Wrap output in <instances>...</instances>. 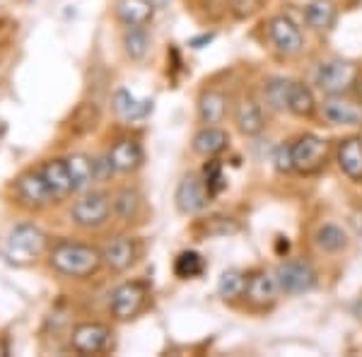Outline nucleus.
<instances>
[{
  "label": "nucleus",
  "mask_w": 362,
  "mask_h": 357,
  "mask_svg": "<svg viewBox=\"0 0 362 357\" xmlns=\"http://www.w3.org/2000/svg\"><path fill=\"white\" fill-rule=\"evenodd\" d=\"M49 266L51 271L68 280H90L104 268L102 249L85 242L61 239L49 249Z\"/></svg>",
  "instance_id": "f257e3e1"
},
{
  "label": "nucleus",
  "mask_w": 362,
  "mask_h": 357,
  "mask_svg": "<svg viewBox=\"0 0 362 357\" xmlns=\"http://www.w3.org/2000/svg\"><path fill=\"white\" fill-rule=\"evenodd\" d=\"M49 251V234L34 222H17L3 239V259L10 266H29Z\"/></svg>",
  "instance_id": "f03ea898"
},
{
  "label": "nucleus",
  "mask_w": 362,
  "mask_h": 357,
  "mask_svg": "<svg viewBox=\"0 0 362 357\" xmlns=\"http://www.w3.org/2000/svg\"><path fill=\"white\" fill-rule=\"evenodd\" d=\"M114 215L112 196L107 191L87 189L70 208V222L80 230H102Z\"/></svg>",
  "instance_id": "7ed1b4c3"
},
{
  "label": "nucleus",
  "mask_w": 362,
  "mask_h": 357,
  "mask_svg": "<svg viewBox=\"0 0 362 357\" xmlns=\"http://www.w3.org/2000/svg\"><path fill=\"white\" fill-rule=\"evenodd\" d=\"M360 80V68L353 61L343 58H331V61L319 63L314 73V83L324 95H348Z\"/></svg>",
  "instance_id": "20e7f679"
},
{
  "label": "nucleus",
  "mask_w": 362,
  "mask_h": 357,
  "mask_svg": "<svg viewBox=\"0 0 362 357\" xmlns=\"http://www.w3.org/2000/svg\"><path fill=\"white\" fill-rule=\"evenodd\" d=\"M13 191L17 198V206H22L25 210H32V213H39V210L49 208L51 203H56L54 193H51L44 174L39 172V167L25 169L22 174H17Z\"/></svg>",
  "instance_id": "39448f33"
},
{
  "label": "nucleus",
  "mask_w": 362,
  "mask_h": 357,
  "mask_svg": "<svg viewBox=\"0 0 362 357\" xmlns=\"http://www.w3.org/2000/svg\"><path fill=\"white\" fill-rule=\"evenodd\" d=\"M273 275H276L278 288L283 295H305V292L317 288L319 283V275L314 271V266L305 259H290L278 263Z\"/></svg>",
  "instance_id": "423d86ee"
},
{
  "label": "nucleus",
  "mask_w": 362,
  "mask_h": 357,
  "mask_svg": "<svg viewBox=\"0 0 362 357\" xmlns=\"http://www.w3.org/2000/svg\"><path fill=\"white\" fill-rule=\"evenodd\" d=\"M148 285L143 280H126L109 297V314L114 321H131L145 309Z\"/></svg>",
  "instance_id": "0eeeda50"
},
{
  "label": "nucleus",
  "mask_w": 362,
  "mask_h": 357,
  "mask_svg": "<svg viewBox=\"0 0 362 357\" xmlns=\"http://www.w3.org/2000/svg\"><path fill=\"white\" fill-rule=\"evenodd\" d=\"M329 160V143L317 133H305L293 140V167L300 174H314L326 167Z\"/></svg>",
  "instance_id": "6e6552de"
},
{
  "label": "nucleus",
  "mask_w": 362,
  "mask_h": 357,
  "mask_svg": "<svg viewBox=\"0 0 362 357\" xmlns=\"http://www.w3.org/2000/svg\"><path fill=\"white\" fill-rule=\"evenodd\" d=\"M112 329L99 321H83L70 331V348L78 355H99L109 348Z\"/></svg>",
  "instance_id": "1a4fd4ad"
},
{
  "label": "nucleus",
  "mask_w": 362,
  "mask_h": 357,
  "mask_svg": "<svg viewBox=\"0 0 362 357\" xmlns=\"http://www.w3.org/2000/svg\"><path fill=\"white\" fill-rule=\"evenodd\" d=\"M143 247L136 237H114L102 247L104 266L112 273H126L138 263Z\"/></svg>",
  "instance_id": "9d476101"
},
{
  "label": "nucleus",
  "mask_w": 362,
  "mask_h": 357,
  "mask_svg": "<svg viewBox=\"0 0 362 357\" xmlns=\"http://www.w3.org/2000/svg\"><path fill=\"white\" fill-rule=\"evenodd\" d=\"M268 37H271L273 46L280 56L293 58L302 54L305 49V37H302V29L290 20L288 15H276L268 22Z\"/></svg>",
  "instance_id": "9b49d317"
},
{
  "label": "nucleus",
  "mask_w": 362,
  "mask_h": 357,
  "mask_svg": "<svg viewBox=\"0 0 362 357\" xmlns=\"http://www.w3.org/2000/svg\"><path fill=\"white\" fill-rule=\"evenodd\" d=\"M174 203L181 215H198L208 208L210 193L198 174H184L174 191Z\"/></svg>",
  "instance_id": "f8f14e48"
},
{
  "label": "nucleus",
  "mask_w": 362,
  "mask_h": 357,
  "mask_svg": "<svg viewBox=\"0 0 362 357\" xmlns=\"http://www.w3.org/2000/svg\"><path fill=\"white\" fill-rule=\"evenodd\" d=\"M321 119L329 126H360L362 124V104L348 95H326L319 104Z\"/></svg>",
  "instance_id": "ddd939ff"
},
{
  "label": "nucleus",
  "mask_w": 362,
  "mask_h": 357,
  "mask_svg": "<svg viewBox=\"0 0 362 357\" xmlns=\"http://www.w3.org/2000/svg\"><path fill=\"white\" fill-rule=\"evenodd\" d=\"M280 288L278 280L273 273L268 271H251L247 278V290H244V300H247L251 307H271L273 302L278 300Z\"/></svg>",
  "instance_id": "4468645a"
},
{
  "label": "nucleus",
  "mask_w": 362,
  "mask_h": 357,
  "mask_svg": "<svg viewBox=\"0 0 362 357\" xmlns=\"http://www.w3.org/2000/svg\"><path fill=\"white\" fill-rule=\"evenodd\" d=\"M116 174H133L145 165V150L138 138H119L109 150Z\"/></svg>",
  "instance_id": "2eb2a0df"
},
{
  "label": "nucleus",
  "mask_w": 362,
  "mask_h": 357,
  "mask_svg": "<svg viewBox=\"0 0 362 357\" xmlns=\"http://www.w3.org/2000/svg\"><path fill=\"white\" fill-rule=\"evenodd\" d=\"M112 107L121 121H126V124H138V121H145L153 114V99H138V97H133L126 87H119L112 97Z\"/></svg>",
  "instance_id": "dca6fc26"
},
{
  "label": "nucleus",
  "mask_w": 362,
  "mask_h": 357,
  "mask_svg": "<svg viewBox=\"0 0 362 357\" xmlns=\"http://www.w3.org/2000/svg\"><path fill=\"white\" fill-rule=\"evenodd\" d=\"M235 124L237 131L247 138H256L264 133L266 128V116L261 104L254 97H242L235 107Z\"/></svg>",
  "instance_id": "f3484780"
},
{
  "label": "nucleus",
  "mask_w": 362,
  "mask_h": 357,
  "mask_svg": "<svg viewBox=\"0 0 362 357\" xmlns=\"http://www.w3.org/2000/svg\"><path fill=\"white\" fill-rule=\"evenodd\" d=\"M39 172L44 174L46 184H49L51 193H54L56 203L66 201L75 193L73 189V181H70V174H68V165H66V157H54V160H46Z\"/></svg>",
  "instance_id": "a211bd4d"
},
{
  "label": "nucleus",
  "mask_w": 362,
  "mask_h": 357,
  "mask_svg": "<svg viewBox=\"0 0 362 357\" xmlns=\"http://www.w3.org/2000/svg\"><path fill=\"white\" fill-rule=\"evenodd\" d=\"M338 169L350 181H362V140L360 136H348L336 145Z\"/></svg>",
  "instance_id": "6ab92c4d"
},
{
  "label": "nucleus",
  "mask_w": 362,
  "mask_h": 357,
  "mask_svg": "<svg viewBox=\"0 0 362 357\" xmlns=\"http://www.w3.org/2000/svg\"><path fill=\"white\" fill-rule=\"evenodd\" d=\"M153 0H116L114 15L126 27H148L155 17Z\"/></svg>",
  "instance_id": "aec40b11"
},
{
  "label": "nucleus",
  "mask_w": 362,
  "mask_h": 357,
  "mask_svg": "<svg viewBox=\"0 0 362 357\" xmlns=\"http://www.w3.org/2000/svg\"><path fill=\"white\" fill-rule=\"evenodd\" d=\"M191 148H194L196 155L206 157V160L218 157L230 148V133L220 126H203L191 140Z\"/></svg>",
  "instance_id": "412c9836"
},
{
  "label": "nucleus",
  "mask_w": 362,
  "mask_h": 357,
  "mask_svg": "<svg viewBox=\"0 0 362 357\" xmlns=\"http://www.w3.org/2000/svg\"><path fill=\"white\" fill-rule=\"evenodd\" d=\"M227 116V95L223 90H203L198 97V119L203 126H220Z\"/></svg>",
  "instance_id": "4be33fe9"
},
{
  "label": "nucleus",
  "mask_w": 362,
  "mask_h": 357,
  "mask_svg": "<svg viewBox=\"0 0 362 357\" xmlns=\"http://www.w3.org/2000/svg\"><path fill=\"white\" fill-rule=\"evenodd\" d=\"M68 174L73 181L75 193H83L87 189H92V184H97L95 179V157L85 155V152H73L66 157Z\"/></svg>",
  "instance_id": "5701e85b"
},
{
  "label": "nucleus",
  "mask_w": 362,
  "mask_h": 357,
  "mask_svg": "<svg viewBox=\"0 0 362 357\" xmlns=\"http://www.w3.org/2000/svg\"><path fill=\"white\" fill-rule=\"evenodd\" d=\"M112 206H114V215L121 222H136L143 215L145 198L133 186H124V189H119L112 196Z\"/></svg>",
  "instance_id": "b1692460"
},
{
  "label": "nucleus",
  "mask_w": 362,
  "mask_h": 357,
  "mask_svg": "<svg viewBox=\"0 0 362 357\" xmlns=\"http://www.w3.org/2000/svg\"><path fill=\"white\" fill-rule=\"evenodd\" d=\"M285 109L290 111L297 119H309L314 116V111L319 109L317 99H314V92L309 90V85H305L302 80H290L288 85V104Z\"/></svg>",
  "instance_id": "393cba45"
},
{
  "label": "nucleus",
  "mask_w": 362,
  "mask_h": 357,
  "mask_svg": "<svg viewBox=\"0 0 362 357\" xmlns=\"http://www.w3.org/2000/svg\"><path fill=\"white\" fill-rule=\"evenodd\" d=\"M305 22L314 32H331L338 22V8L334 0H312L305 8Z\"/></svg>",
  "instance_id": "a878e982"
},
{
  "label": "nucleus",
  "mask_w": 362,
  "mask_h": 357,
  "mask_svg": "<svg viewBox=\"0 0 362 357\" xmlns=\"http://www.w3.org/2000/svg\"><path fill=\"white\" fill-rule=\"evenodd\" d=\"M314 244H317V249L324 251V254H341V251L348 249L350 237L341 225L326 222V225H321L319 230L314 232Z\"/></svg>",
  "instance_id": "bb28decb"
},
{
  "label": "nucleus",
  "mask_w": 362,
  "mask_h": 357,
  "mask_svg": "<svg viewBox=\"0 0 362 357\" xmlns=\"http://www.w3.org/2000/svg\"><path fill=\"white\" fill-rule=\"evenodd\" d=\"M247 278L249 273L237 271V268H230L220 275L218 280V295L223 302H237L244 300V290H247Z\"/></svg>",
  "instance_id": "cd10ccee"
},
{
  "label": "nucleus",
  "mask_w": 362,
  "mask_h": 357,
  "mask_svg": "<svg viewBox=\"0 0 362 357\" xmlns=\"http://www.w3.org/2000/svg\"><path fill=\"white\" fill-rule=\"evenodd\" d=\"M150 44H153V39H150L145 27H126L124 51L131 61H143V58L150 54Z\"/></svg>",
  "instance_id": "c85d7f7f"
},
{
  "label": "nucleus",
  "mask_w": 362,
  "mask_h": 357,
  "mask_svg": "<svg viewBox=\"0 0 362 357\" xmlns=\"http://www.w3.org/2000/svg\"><path fill=\"white\" fill-rule=\"evenodd\" d=\"M206 273V259L198 251H181L174 259V275L179 280H194Z\"/></svg>",
  "instance_id": "c756f323"
},
{
  "label": "nucleus",
  "mask_w": 362,
  "mask_h": 357,
  "mask_svg": "<svg viewBox=\"0 0 362 357\" xmlns=\"http://www.w3.org/2000/svg\"><path fill=\"white\" fill-rule=\"evenodd\" d=\"M239 230V225L227 215H210V218H203L198 222L196 232L201 234L203 239L208 237H227V234H235Z\"/></svg>",
  "instance_id": "7c9ffc66"
},
{
  "label": "nucleus",
  "mask_w": 362,
  "mask_h": 357,
  "mask_svg": "<svg viewBox=\"0 0 362 357\" xmlns=\"http://www.w3.org/2000/svg\"><path fill=\"white\" fill-rule=\"evenodd\" d=\"M201 179H203V184H206L210 198H218L220 193L227 189L225 169H223V165H220V160H215V157H210L206 165H203Z\"/></svg>",
  "instance_id": "2f4dec72"
},
{
  "label": "nucleus",
  "mask_w": 362,
  "mask_h": 357,
  "mask_svg": "<svg viewBox=\"0 0 362 357\" xmlns=\"http://www.w3.org/2000/svg\"><path fill=\"white\" fill-rule=\"evenodd\" d=\"M288 85L290 80L285 78H271L264 90L268 107H273L276 111H285V104H288Z\"/></svg>",
  "instance_id": "473e14b6"
},
{
  "label": "nucleus",
  "mask_w": 362,
  "mask_h": 357,
  "mask_svg": "<svg viewBox=\"0 0 362 357\" xmlns=\"http://www.w3.org/2000/svg\"><path fill=\"white\" fill-rule=\"evenodd\" d=\"M273 162H276V169L280 174L293 172V143H280L273 152Z\"/></svg>",
  "instance_id": "72a5a7b5"
},
{
  "label": "nucleus",
  "mask_w": 362,
  "mask_h": 357,
  "mask_svg": "<svg viewBox=\"0 0 362 357\" xmlns=\"http://www.w3.org/2000/svg\"><path fill=\"white\" fill-rule=\"evenodd\" d=\"M114 174H116V169H114V162H112V157H109V152L97 155L95 157V179H97V184H107V181H112Z\"/></svg>",
  "instance_id": "f704fd0d"
},
{
  "label": "nucleus",
  "mask_w": 362,
  "mask_h": 357,
  "mask_svg": "<svg viewBox=\"0 0 362 357\" xmlns=\"http://www.w3.org/2000/svg\"><path fill=\"white\" fill-rule=\"evenodd\" d=\"M261 0H232V8L239 17H249L254 10H259Z\"/></svg>",
  "instance_id": "c9c22d12"
},
{
  "label": "nucleus",
  "mask_w": 362,
  "mask_h": 357,
  "mask_svg": "<svg viewBox=\"0 0 362 357\" xmlns=\"http://www.w3.org/2000/svg\"><path fill=\"white\" fill-rule=\"evenodd\" d=\"M213 42V34H203V37H196V39H191V46H194V49H203V44H210Z\"/></svg>",
  "instance_id": "e433bc0d"
},
{
  "label": "nucleus",
  "mask_w": 362,
  "mask_h": 357,
  "mask_svg": "<svg viewBox=\"0 0 362 357\" xmlns=\"http://www.w3.org/2000/svg\"><path fill=\"white\" fill-rule=\"evenodd\" d=\"M167 3H169V0H153V5H155V8H165Z\"/></svg>",
  "instance_id": "4c0bfd02"
},
{
  "label": "nucleus",
  "mask_w": 362,
  "mask_h": 357,
  "mask_svg": "<svg viewBox=\"0 0 362 357\" xmlns=\"http://www.w3.org/2000/svg\"><path fill=\"white\" fill-rule=\"evenodd\" d=\"M360 140H362V131H360Z\"/></svg>",
  "instance_id": "58836bf2"
}]
</instances>
